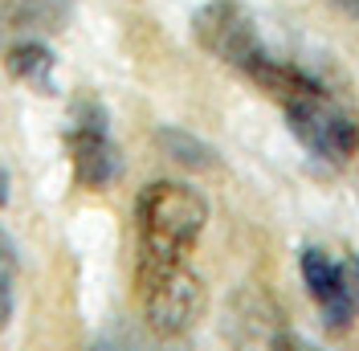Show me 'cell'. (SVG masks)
I'll return each mask as SVG.
<instances>
[{
  "instance_id": "obj_9",
  "label": "cell",
  "mask_w": 359,
  "mask_h": 351,
  "mask_svg": "<svg viewBox=\"0 0 359 351\" xmlns=\"http://www.w3.org/2000/svg\"><path fill=\"white\" fill-rule=\"evenodd\" d=\"M13 314V265H8V253L0 258V327L8 323Z\"/></svg>"
},
{
  "instance_id": "obj_3",
  "label": "cell",
  "mask_w": 359,
  "mask_h": 351,
  "mask_svg": "<svg viewBox=\"0 0 359 351\" xmlns=\"http://www.w3.org/2000/svg\"><path fill=\"white\" fill-rule=\"evenodd\" d=\"M286 119H290L294 139L311 155L327 159V164H347L359 152V127L347 110L339 107L327 94L323 82H314L306 94H298L294 102H286Z\"/></svg>"
},
{
  "instance_id": "obj_4",
  "label": "cell",
  "mask_w": 359,
  "mask_h": 351,
  "mask_svg": "<svg viewBox=\"0 0 359 351\" xmlns=\"http://www.w3.org/2000/svg\"><path fill=\"white\" fill-rule=\"evenodd\" d=\"M192 29H196V41L212 58H221L224 66H237L241 74L266 53L257 41V25H253L241 0H208L196 13Z\"/></svg>"
},
{
  "instance_id": "obj_11",
  "label": "cell",
  "mask_w": 359,
  "mask_h": 351,
  "mask_svg": "<svg viewBox=\"0 0 359 351\" xmlns=\"http://www.w3.org/2000/svg\"><path fill=\"white\" fill-rule=\"evenodd\" d=\"M269 351H318V347H311L306 339H298V335H290V331H282L278 339H273V347Z\"/></svg>"
},
{
  "instance_id": "obj_8",
  "label": "cell",
  "mask_w": 359,
  "mask_h": 351,
  "mask_svg": "<svg viewBox=\"0 0 359 351\" xmlns=\"http://www.w3.org/2000/svg\"><path fill=\"white\" fill-rule=\"evenodd\" d=\"M159 143H163V152L172 155L176 164H184V168H208V164H212V152L204 147L201 139H192L188 131L163 127V131H159Z\"/></svg>"
},
{
  "instance_id": "obj_1",
  "label": "cell",
  "mask_w": 359,
  "mask_h": 351,
  "mask_svg": "<svg viewBox=\"0 0 359 351\" xmlns=\"http://www.w3.org/2000/svg\"><path fill=\"white\" fill-rule=\"evenodd\" d=\"M135 220H139V253L143 258L188 262L192 245L204 233L208 204L196 188L176 184V180H159V184L143 188V197L135 204Z\"/></svg>"
},
{
  "instance_id": "obj_5",
  "label": "cell",
  "mask_w": 359,
  "mask_h": 351,
  "mask_svg": "<svg viewBox=\"0 0 359 351\" xmlns=\"http://www.w3.org/2000/svg\"><path fill=\"white\" fill-rule=\"evenodd\" d=\"M69 159H74V176L82 188H111L123 159L107 127V110L94 98H82L69 123Z\"/></svg>"
},
{
  "instance_id": "obj_10",
  "label": "cell",
  "mask_w": 359,
  "mask_h": 351,
  "mask_svg": "<svg viewBox=\"0 0 359 351\" xmlns=\"http://www.w3.org/2000/svg\"><path fill=\"white\" fill-rule=\"evenodd\" d=\"M343 286H347V298H351V310L359 314V258L343 265Z\"/></svg>"
},
{
  "instance_id": "obj_2",
  "label": "cell",
  "mask_w": 359,
  "mask_h": 351,
  "mask_svg": "<svg viewBox=\"0 0 359 351\" xmlns=\"http://www.w3.org/2000/svg\"><path fill=\"white\" fill-rule=\"evenodd\" d=\"M139 286V307L156 335H184L196 327L204 314V282L192 274L188 262H168V258H143L135 270Z\"/></svg>"
},
{
  "instance_id": "obj_7",
  "label": "cell",
  "mask_w": 359,
  "mask_h": 351,
  "mask_svg": "<svg viewBox=\"0 0 359 351\" xmlns=\"http://www.w3.org/2000/svg\"><path fill=\"white\" fill-rule=\"evenodd\" d=\"M8 69L13 78H25L33 86H49V69H53V53L37 41H25L8 49Z\"/></svg>"
},
{
  "instance_id": "obj_6",
  "label": "cell",
  "mask_w": 359,
  "mask_h": 351,
  "mask_svg": "<svg viewBox=\"0 0 359 351\" xmlns=\"http://www.w3.org/2000/svg\"><path fill=\"white\" fill-rule=\"evenodd\" d=\"M302 278H306V290L311 298L323 310V323L331 331H347L355 310H351V298H347V286H343V262H335L331 253L323 249H302Z\"/></svg>"
},
{
  "instance_id": "obj_12",
  "label": "cell",
  "mask_w": 359,
  "mask_h": 351,
  "mask_svg": "<svg viewBox=\"0 0 359 351\" xmlns=\"http://www.w3.org/2000/svg\"><path fill=\"white\" fill-rule=\"evenodd\" d=\"M331 4H335L339 13H347V17H355L359 21V0H331Z\"/></svg>"
}]
</instances>
